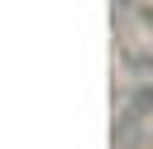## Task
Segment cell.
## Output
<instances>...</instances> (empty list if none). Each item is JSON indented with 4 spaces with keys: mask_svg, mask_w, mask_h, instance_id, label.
<instances>
[{
    "mask_svg": "<svg viewBox=\"0 0 153 149\" xmlns=\"http://www.w3.org/2000/svg\"><path fill=\"white\" fill-rule=\"evenodd\" d=\"M124 111H134V115H148V120H153V82H134V87L124 91Z\"/></svg>",
    "mask_w": 153,
    "mask_h": 149,
    "instance_id": "6da1fadb",
    "label": "cell"
},
{
    "mask_svg": "<svg viewBox=\"0 0 153 149\" xmlns=\"http://www.w3.org/2000/svg\"><path fill=\"white\" fill-rule=\"evenodd\" d=\"M134 14H139V29L153 38V0H139V10H134Z\"/></svg>",
    "mask_w": 153,
    "mask_h": 149,
    "instance_id": "7a4b0ae2",
    "label": "cell"
}]
</instances>
